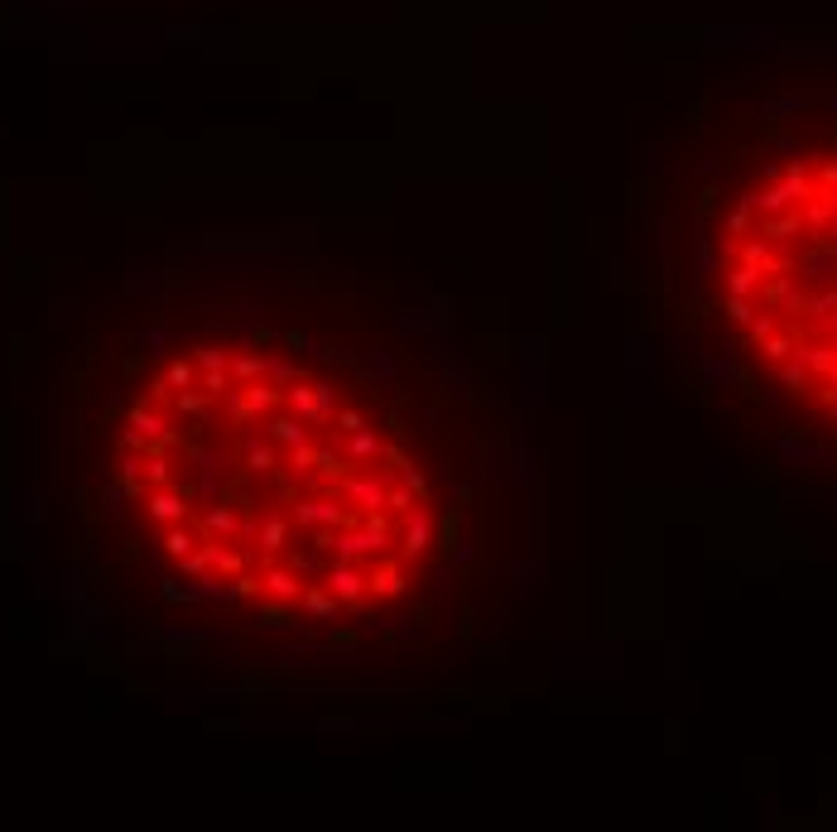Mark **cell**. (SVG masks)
<instances>
[{"mask_svg":"<svg viewBox=\"0 0 837 832\" xmlns=\"http://www.w3.org/2000/svg\"><path fill=\"white\" fill-rule=\"evenodd\" d=\"M111 486L164 578L275 631L385 621L439 553V491L409 433L265 337L149 361L116 414Z\"/></svg>","mask_w":837,"mask_h":832,"instance_id":"cell-1","label":"cell"},{"mask_svg":"<svg viewBox=\"0 0 837 832\" xmlns=\"http://www.w3.org/2000/svg\"><path fill=\"white\" fill-rule=\"evenodd\" d=\"M780 149L789 159L736 193L707 265L770 385L837 424V154Z\"/></svg>","mask_w":837,"mask_h":832,"instance_id":"cell-2","label":"cell"}]
</instances>
